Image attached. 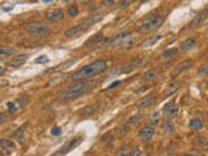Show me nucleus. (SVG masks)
I'll return each instance as SVG.
<instances>
[{
  "mask_svg": "<svg viewBox=\"0 0 208 156\" xmlns=\"http://www.w3.org/2000/svg\"><path fill=\"white\" fill-rule=\"evenodd\" d=\"M115 4V0H103V5L104 7H111Z\"/></svg>",
  "mask_w": 208,
  "mask_h": 156,
  "instance_id": "35",
  "label": "nucleus"
},
{
  "mask_svg": "<svg viewBox=\"0 0 208 156\" xmlns=\"http://www.w3.org/2000/svg\"><path fill=\"white\" fill-rule=\"evenodd\" d=\"M174 130H176V126H174V124L171 120H165L161 124V133L163 134H167V135L173 134Z\"/></svg>",
  "mask_w": 208,
  "mask_h": 156,
  "instance_id": "14",
  "label": "nucleus"
},
{
  "mask_svg": "<svg viewBox=\"0 0 208 156\" xmlns=\"http://www.w3.org/2000/svg\"><path fill=\"white\" fill-rule=\"evenodd\" d=\"M0 60H2V59H0Z\"/></svg>",
  "mask_w": 208,
  "mask_h": 156,
  "instance_id": "44",
  "label": "nucleus"
},
{
  "mask_svg": "<svg viewBox=\"0 0 208 156\" xmlns=\"http://www.w3.org/2000/svg\"><path fill=\"white\" fill-rule=\"evenodd\" d=\"M5 121H7V115H5V113H0V125L4 124Z\"/></svg>",
  "mask_w": 208,
  "mask_h": 156,
  "instance_id": "36",
  "label": "nucleus"
},
{
  "mask_svg": "<svg viewBox=\"0 0 208 156\" xmlns=\"http://www.w3.org/2000/svg\"><path fill=\"white\" fill-rule=\"evenodd\" d=\"M47 61H48L47 56H39V57L35 60V62H38V64H39V62H47Z\"/></svg>",
  "mask_w": 208,
  "mask_h": 156,
  "instance_id": "34",
  "label": "nucleus"
},
{
  "mask_svg": "<svg viewBox=\"0 0 208 156\" xmlns=\"http://www.w3.org/2000/svg\"><path fill=\"white\" fill-rule=\"evenodd\" d=\"M146 2H150V0H141V3L143 4V3H146Z\"/></svg>",
  "mask_w": 208,
  "mask_h": 156,
  "instance_id": "42",
  "label": "nucleus"
},
{
  "mask_svg": "<svg viewBox=\"0 0 208 156\" xmlns=\"http://www.w3.org/2000/svg\"><path fill=\"white\" fill-rule=\"evenodd\" d=\"M141 61H142V59H139V57H135V59H133V60H130V61H129V64H128L126 66H125L124 73H130L131 70H134L135 68L139 66Z\"/></svg>",
  "mask_w": 208,
  "mask_h": 156,
  "instance_id": "17",
  "label": "nucleus"
},
{
  "mask_svg": "<svg viewBox=\"0 0 208 156\" xmlns=\"http://www.w3.org/2000/svg\"><path fill=\"white\" fill-rule=\"evenodd\" d=\"M194 143H195V145H197L198 147H203V148H206V147L208 146V141H207V138H206L204 135H198L197 138H195Z\"/></svg>",
  "mask_w": 208,
  "mask_h": 156,
  "instance_id": "22",
  "label": "nucleus"
},
{
  "mask_svg": "<svg viewBox=\"0 0 208 156\" xmlns=\"http://www.w3.org/2000/svg\"><path fill=\"white\" fill-rule=\"evenodd\" d=\"M0 147L3 150H12V148H15V143L11 139H2L0 141Z\"/></svg>",
  "mask_w": 208,
  "mask_h": 156,
  "instance_id": "25",
  "label": "nucleus"
},
{
  "mask_svg": "<svg viewBox=\"0 0 208 156\" xmlns=\"http://www.w3.org/2000/svg\"><path fill=\"white\" fill-rule=\"evenodd\" d=\"M118 85H120V81H117V82H113L112 85H109V86H108V89H113L115 86H118Z\"/></svg>",
  "mask_w": 208,
  "mask_h": 156,
  "instance_id": "39",
  "label": "nucleus"
},
{
  "mask_svg": "<svg viewBox=\"0 0 208 156\" xmlns=\"http://www.w3.org/2000/svg\"><path fill=\"white\" fill-rule=\"evenodd\" d=\"M4 155V152H2V151H0V156H3Z\"/></svg>",
  "mask_w": 208,
  "mask_h": 156,
  "instance_id": "43",
  "label": "nucleus"
},
{
  "mask_svg": "<svg viewBox=\"0 0 208 156\" xmlns=\"http://www.w3.org/2000/svg\"><path fill=\"white\" fill-rule=\"evenodd\" d=\"M45 18L49 22H57L64 18V11L57 8V9H52V11H47L45 13Z\"/></svg>",
  "mask_w": 208,
  "mask_h": 156,
  "instance_id": "7",
  "label": "nucleus"
},
{
  "mask_svg": "<svg viewBox=\"0 0 208 156\" xmlns=\"http://www.w3.org/2000/svg\"><path fill=\"white\" fill-rule=\"evenodd\" d=\"M189 125H190V129H193V130H200L202 128H203V122H202L200 118H197V117L191 118Z\"/></svg>",
  "mask_w": 208,
  "mask_h": 156,
  "instance_id": "20",
  "label": "nucleus"
},
{
  "mask_svg": "<svg viewBox=\"0 0 208 156\" xmlns=\"http://www.w3.org/2000/svg\"><path fill=\"white\" fill-rule=\"evenodd\" d=\"M107 68H108L107 61H104V60H96V61L91 62V64H89V65H85L83 68H81L79 70L74 72L70 76V79L72 81L87 79V78H90V77L98 76V74L103 73L104 70H107Z\"/></svg>",
  "mask_w": 208,
  "mask_h": 156,
  "instance_id": "2",
  "label": "nucleus"
},
{
  "mask_svg": "<svg viewBox=\"0 0 208 156\" xmlns=\"http://www.w3.org/2000/svg\"><path fill=\"white\" fill-rule=\"evenodd\" d=\"M51 133H52L53 135H60V134H61V130H60L59 128H53V129L51 130Z\"/></svg>",
  "mask_w": 208,
  "mask_h": 156,
  "instance_id": "38",
  "label": "nucleus"
},
{
  "mask_svg": "<svg viewBox=\"0 0 208 156\" xmlns=\"http://www.w3.org/2000/svg\"><path fill=\"white\" fill-rule=\"evenodd\" d=\"M178 53H180V49H178V48H169V49H167L165 52H163L161 57L165 59V60H168V59H174L176 56H178Z\"/></svg>",
  "mask_w": 208,
  "mask_h": 156,
  "instance_id": "18",
  "label": "nucleus"
},
{
  "mask_svg": "<svg viewBox=\"0 0 208 156\" xmlns=\"http://www.w3.org/2000/svg\"><path fill=\"white\" fill-rule=\"evenodd\" d=\"M102 18H103V15H95V16H91V17H89V18H86V20L82 21L81 23L75 25V26H73V27H70V29H68V30L65 31V36H66V38H73V36L81 34L82 31H85L91 23H95V22H98V21L102 20Z\"/></svg>",
  "mask_w": 208,
  "mask_h": 156,
  "instance_id": "4",
  "label": "nucleus"
},
{
  "mask_svg": "<svg viewBox=\"0 0 208 156\" xmlns=\"http://www.w3.org/2000/svg\"><path fill=\"white\" fill-rule=\"evenodd\" d=\"M94 86H95V83L89 82V81H86V79L74 81L72 85H69L66 89L60 94L59 99L60 100H72V99H75L81 95H83V94H86L87 91H90L91 87H94Z\"/></svg>",
  "mask_w": 208,
  "mask_h": 156,
  "instance_id": "1",
  "label": "nucleus"
},
{
  "mask_svg": "<svg viewBox=\"0 0 208 156\" xmlns=\"http://www.w3.org/2000/svg\"><path fill=\"white\" fill-rule=\"evenodd\" d=\"M131 151H133V147H130V146H122V147H120V148L117 150L116 155H117V156H124V155L129 156V155H131Z\"/></svg>",
  "mask_w": 208,
  "mask_h": 156,
  "instance_id": "21",
  "label": "nucleus"
},
{
  "mask_svg": "<svg viewBox=\"0 0 208 156\" xmlns=\"http://www.w3.org/2000/svg\"><path fill=\"white\" fill-rule=\"evenodd\" d=\"M154 134H155V130H154V126H151V125L142 126L139 129V138L142 141H150L154 137Z\"/></svg>",
  "mask_w": 208,
  "mask_h": 156,
  "instance_id": "10",
  "label": "nucleus"
},
{
  "mask_svg": "<svg viewBox=\"0 0 208 156\" xmlns=\"http://www.w3.org/2000/svg\"><path fill=\"white\" fill-rule=\"evenodd\" d=\"M22 29L25 31H28L30 35H36V36H45L49 33V26L43 22H38V21H31L26 22L22 25Z\"/></svg>",
  "mask_w": 208,
  "mask_h": 156,
  "instance_id": "6",
  "label": "nucleus"
},
{
  "mask_svg": "<svg viewBox=\"0 0 208 156\" xmlns=\"http://www.w3.org/2000/svg\"><path fill=\"white\" fill-rule=\"evenodd\" d=\"M161 38H163L161 35H157V36H154V38H151V39L144 40V42L142 43V47H143V48H148V47H151V46H154L156 42H159Z\"/></svg>",
  "mask_w": 208,
  "mask_h": 156,
  "instance_id": "23",
  "label": "nucleus"
},
{
  "mask_svg": "<svg viewBox=\"0 0 208 156\" xmlns=\"http://www.w3.org/2000/svg\"><path fill=\"white\" fill-rule=\"evenodd\" d=\"M180 86H181L180 82H172V83H169V85L167 86L165 91L163 92V96H164V98H169L171 95H173L174 92H177V91H178Z\"/></svg>",
  "mask_w": 208,
  "mask_h": 156,
  "instance_id": "13",
  "label": "nucleus"
},
{
  "mask_svg": "<svg viewBox=\"0 0 208 156\" xmlns=\"http://www.w3.org/2000/svg\"><path fill=\"white\" fill-rule=\"evenodd\" d=\"M17 102H18V103H20L21 105H26L29 100H28V98H26V96H20V98H18V99H17Z\"/></svg>",
  "mask_w": 208,
  "mask_h": 156,
  "instance_id": "31",
  "label": "nucleus"
},
{
  "mask_svg": "<svg viewBox=\"0 0 208 156\" xmlns=\"http://www.w3.org/2000/svg\"><path fill=\"white\" fill-rule=\"evenodd\" d=\"M157 77H159V72L156 69H150L143 74V79H146V81H154Z\"/></svg>",
  "mask_w": 208,
  "mask_h": 156,
  "instance_id": "19",
  "label": "nucleus"
},
{
  "mask_svg": "<svg viewBox=\"0 0 208 156\" xmlns=\"http://www.w3.org/2000/svg\"><path fill=\"white\" fill-rule=\"evenodd\" d=\"M148 125H151V126H155V125L159 124V113H156V112H154L152 116H151L148 120H147Z\"/></svg>",
  "mask_w": 208,
  "mask_h": 156,
  "instance_id": "26",
  "label": "nucleus"
},
{
  "mask_svg": "<svg viewBox=\"0 0 208 156\" xmlns=\"http://www.w3.org/2000/svg\"><path fill=\"white\" fill-rule=\"evenodd\" d=\"M164 112H165L168 116L173 117V116H176L178 113V107L174 104V102H169V103H167L165 105H164Z\"/></svg>",
  "mask_w": 208,
  "mask_h": 156,
  "instance_id": "15",
  "label": "nucleus"
},
{
  "mask_svg": "<svg viewBox=\"0 0 208 156\" xmlns=\"http://www.w3.org/2000/svg\"><path fill=\"white\" fill-rule=\"evenodd\" d=\"M155 102H156V98H155V95L151 94V95H147V96L139 99V100L135 103V105L138 108H150L151 105L155 104Z\"/></svg>",
  "mask_w": 208,
  "mask_h": 156,
  "instance_id": "9",
  "label": "nucleus"
},
{
  "mask_svg": "<svg viewBox=\"0 0 208 156\" xmlns=\"http://www.w3.org/2000/svg\"><path fill=\"white\" fill-rule=\"evenodd\" d=\"M78 7L77 5H72L70 8L68 9V13H69V16H72V17H75V16H78Z\"/></svg>",
  "mask_w": 208,
  "mask_h": 156,
  "instance_id": "29",
  "label": "nucleus"
},
{
  "mask_svg": "<svg viewBox=\"0 0 208 156\" xmlns=\"http://www.w3.org/2000/svg\"><path fill=\"white\" fill-rule=\"evenodd\" d=\"M77 141H78V138H74V139H72L70 141V143H69V145L64 148V150H61V152H57V154H56V155H59V154H66L68 151H69V150H70L72 147H74L75 145H77Z\"/></svg>",
  "mask_w": 208,
  "mask_h": 156,
  "instance_id": "27",
  "label": "nucleus"
},
{
  "mask_svg": "<svg viewBox=\"0 0 208 156\" xmlns=\"http://www.w3.org/2000/svg\"><path fill=\"white\" fill-rule=\"evenodd\" d=\"M143 117V115H135V116H133V117H130L129 118V124H134V122H138V121H139L141 120V118Z\"/></svg>",
  "mask_w": 208,
  "mask_h": 156,
  "instance_id": "30",
  "label": "nucleus"
},
{
  "mask_svg": "<svg viewBox=\"0 0 208 156\" xmlns=\"http://www.w3.org/2000/svg\"><path fill=\"white\" fill-rule=\"evenodd\" d=\"M17 109H16V107H15V104L13 103H8V112L9 113H15Z\"/></svg>",
  "mask_w": 208,
  "mask_h": 156,
  "instance_id": "33",
  "label": "nucleus"
},
{
  "mask_svg": "<svg viewBox=\"0 0 208 156\" xmlns=\"http://www.w3.org/2000/svg\"><path fill=\"white\" fill-rule=\"evenodd\" d=\"M148 89H151V86H150V85H147V86H142V87H139V90H137V94H138V92H143V91H146V90H148Z\"/></svg>",
  "mask_w": 208,
  "mask_h": 156,
  "instance_id": "37",
  "label": "nucleus"
},
{
  "mask_svg": "<svg viewBox=\"0 0 208 156\" xmlns=\"http://www.w3.org/2000/svg\"><path fill=\"white\" fill-rule=\"evenodd\" d=\"M43 3H49V2H52V0H42Z\"/></svg>",
  "mask_w": 208,
  "mask_h": 156,
  "instance_id": "41",
  "label": "nucleus"
},
{
  "mask_svg": "<svg viewBox=\"0 0 208 156\" xmlns=\"http://www.w3.org/2000/svg\"><path fill=\"white\" fill-rule=\"evenodd\" d=\"M28 57H29L28 55H18V56H16V57H13V59L9 60L8 65H9L11 68H20L21 65H23L25 62H26Z\"/></svg>",
  "mask_w": 208,
  "mask_h": 156,
  "instance_id": "12",
  "label": "nucleus"
},
{
  "mask_svg": "<svg viewBox=\"0 0 208 156\" xmlns=\"http://www.w3.org/2000/svg\"><path fill=\"white\" fill-rule=\"evenodd\" d=\"M163 23V17L159 15H148L142 20L138 30L141 33H150L151 30L157 29Z\"/></svg>",
  "mask_w": 208,
  "mask_h": 156,
  "instance_id": "5",
  "label": "nucleus"
},
{
  "mask_svg": "<svg viewBox=\"0 0 208 156\" xmlns=\"http://www.w3.org/2000/svg\"><path fill=\"white\" fill-rule=\"evenodd\" d=\"M198 73L200 74V76H203V77H207V76H208V62H206V64H203V65L199 68Z\"/></svg>",
  "mask_w": 208,
  "mask_h": 156,
  "instance_id": "28",
  "label": "nucleus"
},
{
  "mask_svg": "<svg viewBox=\"0 0 208 156\" xmlns=\"http://www.w3.org/2000/svg\"><path fill=\"white\" fill-rule=\"evenodd\" d=\"M131 3V0H121L120 2V8H125V7H128V5Z\"/></svg>",
  "mask_w": 208,
  "mask_h": 156,
  "instance_id": "32",
  "label": "nucleus"
},
{
  "mask_svg": "<svg viewBox=\"0 0 208 156\" xmlns=\"http://www.w3.org/2000/svg\"><path fill=\"white\" fill-rule=\"evenodd\" d=\"M79 2H81V3H83V4H87V3H90L91 0H79Z\"/></svg>",
  "mask_w": 208,
  "mask_h": 156,
  "instance_id": "40",
  "label": "nucleus"
},
{
  "mask_svg": "<svg viewBox=\"0 0 208 156\" xmlns=\"http://www.w3.org/2000/svg\"><path fill=\"white\" fill-rule=\"evenodd\" d=\"M134 44V36L133 31H122V33L117 34L116 36H112L107 40V46L109 47H121V48H129L130 46Z\"/></svg>",
  "mask_w": 208,
  "mask_h": 156,
  "instance_id": "3",
  "label": "nucleus"
},
{
  "mask_svg": "<svg viewBox=\"0 0 208 156\" xmlns=\"http://www.w3.org/2000/svg\"><path fill=\"white\" fill-rule=\"evenodd\" d=\"M198 44V38L197 36H189V38H186L185 40L181 42V49H184V51H189V49H193L194 47H197Z\"/></svg>",
  "mask_w": 208,
  "mask_h": 156,
  "instance_id": "11",
  "label": "nucleus"
},
{
  "mask_svg": "<svg viewBox=\"0 0 208 156\" xmlns=\"http://www.w3.org/2000/svg\"><path fill=\"white\" fill-rule=\"evenodd\" d=\"M191 65H193V61H191V60H184V61H181L180 64L173 69V72H172V77H177V76H180L182 72H185V70H187V69H190Z\"/></svg>",
  "mask_w": 208,
  "mask_h": 156,
  "instance_id": "8",
  "label": "nucleus"
},
{
  "mask_svg": "<svg viewBox=\"0 0 208 156\" xmlns=\"http://www.w3.org/2000/svg\"><path fill=\"white\" fill-rule=\"evenodd\" d=\"M207 13H208V12H207V9H203L202 12H199V13H198L197 16H195V18H194V20L190 22V27L199 26V25H200L202 22H203V20H204V18L207 17Z\"/></svg>",
  "mask_w": 208,
  "mask_h": 156,
  "instance_id": "16",
  "label": "nucleus"
},
{
  "mask_svg": "<svg viewBox=\"0 0 208 156\" xmlns=\"http://www.w3.org/2000/svg\"><path fill=\"white\" fill-rule=\"evenodd\" d=\"M16 53V49L15 48H11L7 46H0V56H11V55H15Z\"/></svg>",
  "mask_w": 208,
  "mask_h": 156,
  "instance_id": "24",
  "label": "nucleus"
}]
</instances>
